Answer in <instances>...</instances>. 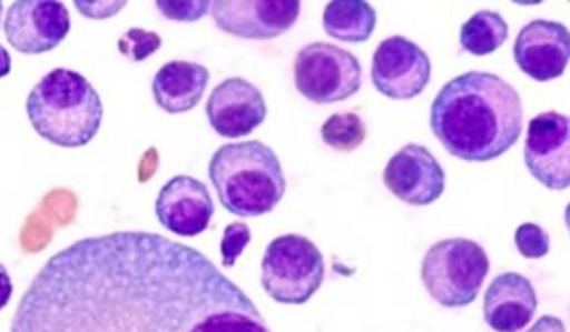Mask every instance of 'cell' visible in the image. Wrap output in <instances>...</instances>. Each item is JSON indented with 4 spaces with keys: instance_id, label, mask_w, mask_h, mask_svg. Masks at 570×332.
<instances>
[{
    "instance_id": "14",
    "label": "cell",
    "mask_w": 570,
    "mask_h": 332,
    "mask_svg": "<svg viewBox=\"0 0 570 332\" xmlns=\"http://www.w3.org/2000/svg\"><path fill=\"white\" fill-rule=\"evenodd\" d=\"M206 114L213 130L226 139L248 135L267 118L266 99L259 88L243 78L220 82L207 100Z\"/></svg>"
},
{
    "instance_id": "22",
    "label": "cell",
    "mask_w": 570,
    "mask_h": 332,
    "mask_svg": "<svg viewBox=\"0 0 570 332\" xmlns=\"http://www.w3.org/2000/svg\"><path fill=\"white\" fill-rule=\"evenodd\" d=\"M515 245L518 253L525 259H543L551 248V238L548 231L537 223H523L517 228Z\"/></svg>"
},
{
    "instance_id": "29",
    "label": "cell",
    "mask_w": 570,
    "mask_h": 332,
    "mask_svg": "<svg viewBox=\"0 0 570 332\" xmlns=\"http://www.w3.org/2000/svg\"><path fill=\"white\" fill-rule=\"evenodd\" d=\"M2 13H3V3L0 2V20H2Z\"/></svg>"
},
{
    "instance_id": "2",
    "label": "cell",
    "mask_w": 570,
    "mask_h": 332,
    "mask_svg": "<svg viewBox=\"0 0 570 332\" xmlns=\"http://www.w3.org/2000/svg\"><path fill=\"white\" fill-rule=\"evenodd\" d=\"M520 94L500 76L469 71L445 83L433 100V134L455 158L491 162L501 158L523 133Z\"/></svg>"
},
{
    "instance_id": "17",
    "label": "cell",
    "mask_w": 570,
    "mask_h": 332,
    "mask_svg": "<svg viewBox=\"0 0 570 332\" xmlns=\"http://www.w3.org/2000/svg\"><path fill=\"white\" fill-rule=\"evenodd\" d=\"M210 71L200 63L171 60L159 68L151 82L156 105L168 114L188 113L206 93Z\"/></svg>"
},
{
    "instance_id": "19",
    "label": "cell",
    "mask_w": 570,
    "mask_h": 332,
    "mask_svg": "<svg viewBox=\"0 0 570 332\" xmlns=\"http://www.w3.org/2000/svg\"><path fill=\"white\" fill-rule=\"evenodd\" d=\"M509 38V26L497 11H476L461 27L460 42L468 53L488 56L495 53Z\"/></svg>"
},
{
    "instance_id": "13",
    "label": "cell",
    "mask_w": 570,
    "mask_h": 332,
    "mask_svg": "<svg viewBox=\"0 0 570 332\" xmlns=\"http://www.w3.org/2000/svg\"><path fill=\"white\" fill-rule=\"evenodd\" d=\"M155 213L171 234L198 238L210 227L215 202L206 183L191 175H176L160 188Z\"/></svg>"
},
{
    "instance_id": "5",
    "label": "cell",
    "mask_w": 570,
    "mask_h": 332,
    "mask_svg": "<svg viewBox=\"0 0 570 332\" xmlns=\"http://www.w3.org/2000/svg\"><path fill=\"white\" fill-rule=\"evenodd\" d=\"M491 270L488 253L469 239H445L429 248L421 265L428 293L444 308H464L475 302Z\"/></svg>"
},
{
    "instance_id": "18",
    "label": "cell",
    "mask_w": 570,
    "mask_h": 332,
    "mask_svg": "<svg viewBox=\"0 0 570 332\" xmlns=\"http://www.w3.org/2000/svg\"><path fill=\"white\" fill-rule=\"evenodd\" d=\"M325 33L341 42H367L375 31L376 11L364 0H333L323 14Z\"/></svg>"
},
{
    "instance_id": "7",
    "label": "cell",
    "mask_w": 570,
    "mask_h": 332,
    "mask_svg": "<svg viewBox=\"0 0 570 332\" xmlns=\"http://www.w3.org/2000/svg\"><path fill=\"white\" fill-rule=\"evenodd\" d=\"M293 71L296 90L321 105L351 99L363 85L358 58L327 42H313L299 50Z\"/></svg>"
},
{
    "instance_id": "12",
    "label": "cell",
    "mask_w": 570,
    "mask_h": 332,
    "mask_svg": "<svg viewBox=\"0 0 570 332\" xmlns=\"http://www.w3.org/2000/svg\"><path fill=\"white\" fill-rule=\"evenodd\" d=\"M384 185L401 202L428 207L445 190V173L435 155L419 143H409L393 154L384 170Z\"/></svg>"
},
{
    "instance_id": "8",
    "label": "cell",
    "mask_w": 570,
    "mask_h": 332,
    "mask_svg": "<svg viewBox=\"0 0 570 332\" xmlns=\"http://www.w3.org/2000/svg\"><path fill=\"white\" fill-rule=\"evenodd\" d=\"M432 62L428 53L404 36H392L373 54L372 82L385 98H416L431 82Z\"/></svg>"
},
{
    "instance_id": "16",
    "label": "cell",
    "mask_w": 570,
    "mask_h": 332,
    "mask_svg": "<svg viewBox=\"0 0 570 332\" xmlns=\"http://www.w3.org/2000/svg\"><path fill=\"white\" fill-rule=\"evenodd\" d=\"M485 323L495 332H518L537 313V291L523 274L497 275L484 295Z\"/></svg>"
},
{
    "instance_id": "11",
    "label": "cell",
    "mask_w": 570,
    "mask_h": 332,
    "mask_svg": "<svg viewBox=\"0 0 570 332\" xmlns=\"http://www.w3.org/2000/svg\"><path fill=\"white\" fill-rule=\"evenodd\" d=\"M298 0H216L210 11L224 33L248 40H268L287 33L299 18Z\"/></svg>"
},
{
    "instance_id": "10",
    "label": "cell",
    "mask_w": 570,
    "mask_h": 332,
    "mask_svg": "<svg viewBox=\"0 0 570 332\" xmlns=\"http://www.w3.org/2000/svg\"><path fill=\"white\" fill-rule=\"evenodd\" d=\"M570 120L548 111L531 120L524 143V162L529 173L552 191L568 190Z\"/></svg>"
},
{
    "instance_id": "1",
    "label": "cell",
    "mask_w": 570,
    "mask_h": 332,
    "mask_svg": "<svg viewBox=\"0 0 570 332\" xmlns=\"http://www.w3.org/2000/svg\"><path fill=\"white\" fill-rule=\"evenodd\" d=\"M10 332H272L206 254L116 231L71 243L31 280Z\"/></svg>"
},
{
    "instance_id": "21",
    "label": "cell",
    "mask_w": 570,
    "mask_h": 332,
    "mask_svg": "<svg viewBox=\"0 0 570 332\" xmlns=\"http://www.w3.org/2000/svg\"><path fill=\"white\" fill-rule=\"evenodd\" d=\"M160 46H163V39L155 31L131 28L119 39L118 50L131 62H142L151 54L158 53Z\"/></svg>"
},
{
    "instance_id": "4",
    "label": "cell",
    "mask_w": 570,
    "mask_h": 332,
    "mask_svg": "<svg viewBox=\"0 0 570 332\" xmlns=\"http://www.w3.org/2000/svg\"><path fill=\"white\" fill-rule=\"evenodd\" d=\"M208 178L220 205L238 218L272 213L287 188L278 155L259 140L218 148L208 163Z\"/></svg>"
},
{
    "instance_id": "27",
    "label": "cell",
    "mask_w": 570,
    "mask_h": 332,
    "mask_svg": "<svg viewBox=\"0 0 570 332\" xmlns=\"http://www.w3.org/2000/svg\"><path fill=\"white\" fill-rule=\"evenodd\" d=\"M13 290L10 273H8L7 268L0 263V311L10 303L11 298H13Z\"/></svg>"
},
{
    "instance_id": "28",
    "label": "cell",
    "mask_w": 570,
    "mask_h": 332,
    "mask_svg": "<svg viewBox=\"0 0 570 332\" xmlns=\"http://www.w3.org/2000/svg\"><path fill=\"white\" fill-rule=\"evenodd\" d=\"M11 67H13L11 54L8 53L7 48L0 43V79L7 78V76L11 73Z\"/></svg>"
},
{
    "instance_id": "23",
    "label": "cell",
    "mask_w": 570,
    "mask_h": 332,
    "mask_svg": "<svg viewBox=\"0 0 570 332\" xmlns=\"http://www.w3.org/2000/svg\"><path fill=\"white\" fill-rule=\"evenodd\" d=\"M252 242V231L246 223L235 222L226 227L223 240H220V255L223 266L232 268L238 262L240 255Z\"/></svg>"
},
{
    "instance_id": "24",
    "label": "cell",
    "mask_w": 570,
    "mask_h": 332,
    "mask_svg": "<svg viewBox=\"0 0 570 332\" xmlns=\"http://www.w3.org/2000/svg\"><path fill=\"white\" fill-rule=\"evenodd\" d=\"M208 0H158L156 8L164 18L176 22H196L210 11Z\"/></svg>"
},
{
    "instance_id": "6",
    "label": "cell",
    "mask_w": 570,
    "mask_h": 332,
    "mask_svg": "<svg viewBox=\"0 0 570 332\" xmlns=\"http://www.w3.org/2000/svg\"><path fill=\"white\" fill-rule=\"evenodd\" d=\"M261 271L268 298L283 305H304L323 285L325 263L311 239L284 234L268 243Z\"/></svg>"
},
{
    "instance_id": "9",
    "label": "cell",
    "mask_w": 570,
    "mask_h": 332,
    "mask_svg": "<svg viewBox=\"0 0 570 332\" xmlns=\"http://www.w3.org/2000/svg\"><path fill=\"white\" fill-rule=\"evenodd\" d=\"M71 19L63 2L19 0L8 7L3 31L8 43L22 54L55 50L70 33Z\"/></svg>"
},
{
    "instance_id": "20",
    "label": "cell",
    "mask_w": 570,
    "mask_h": 332,
    "mask_svg": "<svg viewBox=\"0 0 570 332\" xmlns=\"http://www.w3.org/2000/svg\"><path fill=\"white\" fill-rule=\"evenodd\" d=\"M367 128L355 113L333 114L321 127V138L325 145L340 153H352L363 145Z\"/></svg>"
},
{
    "instance_id": "15",
    "label": "cell",
    "mask_w": 570,
    "mask_h": 332,
    "mask_svg": "<svg viewBox=\"0 0 570 332\" xmlns=\"http://www.w3.org/2000/svg\"><path fill=\"white\" fill-rule=\"evenodd\" d=\"M513 59L537 82L561 78L570 59L568 28L552 20H532L517 36Z\"/></svg>"
},
{
    "instance_id": "3",
    "label": "cell",
    "mask_w": 570,
    "mask_h": 332,
    "mask_svg": "<svg viewBox=\"0 0 570 332\" xmlns=\"http://www.w3.org/2000/svg\"><path fill=\"white\" fill-rule=\"evenodd\" d=\"M27 114L40 138L62 148L86 147L102 125V100L86 76L56 68L27 99Z\"/></svg>"
},
{
    "instance_id": "26",
    "label": "cell",
    "mask_w": 570,
    "mask_h": 332,
    "mask_svg": "<svg viewBox=\"0 0 570 332\" xmlns=\"http://www.w3.org/2000/svg\"><path fill=\"white\" fill-rule=\"evenodd\" d=\"M525 332H568L563 320L553 318V315H543L533 323L531 330Z\"/></svg>"
},
{
    "instance_id": "25",
    "label": "cell",
    "mask_w": 570,
    "mask_h": 332,
    "mask_svg": "<svg viewBox=\"0 0 570 332\" xmlns=\"http://www.w3.org/2000/svg\"><path fill=\"white\" fill-rule=\"evenodd\" d=\"M76 10L88 19H108L120 13L127 7L126 0H95V2H75Z\"/></svg>"
}]
</instances>
